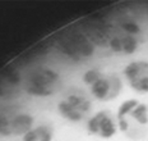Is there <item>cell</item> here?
Returning a JSON list of instances; mask_svg holds the SVG:
<instances>
[{
    "label": "cell",
    "mask_w": 148,
    "mask_h": 141,
    "mask_svg": "<svg viewBox=\"0 0 148 141\" xmlns=\"http://www.w3.org/2000/svg\"><path fill=\"white\" fill-rule=\"evenodd\" d=\"M58 109H59V113L61 115H63L65 119L70 122H81L83 118H84V115H82L81 113L75 112L72 106L68 104L65 100H61L59 103V106H58Z\"/></svg>",
    "instance_id": "9"
},
{
    "label": "cell",
    "mask_w": 148,
    "mask_h": 141,
    "mask_svg": "<svg viewBox=\"0 0 148 141\" xmlns=\"http://www.w3.org/2000/svg\"><path fill=\"white\" fill-rule=\"evenodd\" d=\"M121 79L118 75H102L91 86V93L95 99L101 102H109L115 99L121 91Z\"/></svg>",
    "instance_id": "3"
},
{
    "label": "cell",
    "mask_w": 148,
    "mask_h": 141,
    "mask_svg": "<svg viewBox=\"0 0 148 141\" xmlns=\"http://www.w3.org/2000/svg\"><path fill=\"white\" fill-rule=\"evenodd\" d=\"M125 117L132 118L138 127L147 132V128H148V108H147L146 104L139 103L128 115H125Z\"/></svg>",
    "instance_id": "7"
},
{
    "label": "cell",
    "mask_w": 148,
    "mask_h": 141,
    "mask_svg": "<svg viewBox=\"0 0 148 141\" xmlns=\"http://www.w3.org/2000/svg\"><path fill=\"white\" fill-rule=\"evenodd\" d=\"M64 100H65L75 112L81 113L84 117L88 114L89 110H91V100H89L87 97V95H84V94L70 93Z\"/></svg>",
    "instance_id": "6"
},
{
    "label": "cell",
    "mask_w": 148,
    "mask_h": 141,
    "mask_svg": "<svg viewBox=\"0 0 148 141\" xmlns=\"http://www.w3.org/2000/svg\"><path fill=\"white\" fill-rule=\"evenodd\" d=\"M121 48L124 54H133L139 46V41H138L137 36L132 35H121Z\"/></svg>",
    "instance_id": "10"
},
{
    "label": "cell",
    "mask_w": 148,
    "mask_h": 141,
    "mask_svg": "<svg viewBox=\"0 0 148 141\" xmlns=\"http://www.w3.org/2000/svg\"><path fill=\"white\" fill-rule=\"evenodd\" d=\"M101 76H102V73H101L98 69H89L83 75V81H84V84L92 86Z\"/></svg>",
    "instance_id": "13"
},
{
    "label": "cell",
    "mask_w": 148,
    "mask_h": 141,
    "mask_svg": "<svg viewBox=\"0 0 148 141\" xmlns=\"http://www.w3.org/2000/svg\"><path fill=\"white\" fill-rule=\"evenodd\" d=\"M0 133L7 136V135H10L12 133V130H10V122L8 121L4 115H0Z\"/></svg>",
    "instance_id": "14"
},
{
    "label": "cell",
    "mask_w": 148,
    "mask_h": 141,
    "mask_svg": "<svg viewBox=\"0 0 148 141\" xmlns=\"http://www.w3.org/2000/svg\"><path fill=\"white\" fill-rule=\"evenodd\" d=\"M124 76L129 86L140 94L148 93V62L134 60L124 68Z\"/></svg>",
    "instance_id": "2"
},
{
    "label": "cell",
    "mask_w": 148,
    "mask_h": 141,
    "mask_svg": "<svg viewBox=\"0 0 148 141\" xmlns=\"http://www.w3.org/2000/svg\"><path fill=\"white\" fill-rule=\"evenodd\" d=\"M112 115L106 110H101L91 117L87 122V131L91 135L98 136L101 139H111L118 130Z\"/></svg>",
    "instance_id": "4"
},
{
    "label": "cell",
    "mask_w": 148,
    "mask_h": 141,
    "mask_svg": "<svg viewBox=\"0 0 148 141\" xmlns=\"http://www.w3.org/2000/svg\"><path fill=\"white\" fill-rule=\"evenodd\" d=\"M139 104L137 99H129V100H125L124 103H121V105L119 106L118 109V114H116V118H123L125 115H128L129 113L133 110L135 106Z\"/></svg>",
    "instance_id": "12"
},
{
    "label": "cell",
    "mask_w": 148,
    "mask_h": 141,
    "mask_svg": "<svg viewBox=\"0 0 148 141\" xmlns=\"http://www.w3.org/2000/svg\"><path fill=\"white\" fill-rule=\"evenodd\" d=\"M61 50L70 57H89L93 53V45L81 33H73L61 42Z\"/></svg>",
    "instance_id": "5"
},
{
    "label": "cell",
    "mask_w": 148,
    "mask_h": 141,
    "mask_svg": "<svg viewBox=\"0 0 148 141\" xmlns=\"http://www.w3.org/2000/svg\"><path fill=\"white\" fill-rule=\"evenodd\" d=\"M121 28L126 35H132V36H138L140 33V27L135 21L126 18L121 22Z\"/></svg>",
    "instance_id": "11"
},
{
    "label": "cell",
    "mask_w": 148,
    "mask_h": 141,
    "mask_svg": "<svg viewBox=\"0 0 148 141\" xmlns=\"http://www.w3.org/2000/svg\"><path fill=\"white\" fill-rule=\"evenodd\" d=\"M32 123H33V118L31 117V115H27V114L17 115V117L10 122L12 133H15V135L23 133V135H26L28 131H31Z\"/></svg>",
    "instance_id": "8"
},
{
    "label": "cell",
    "mask_w": 148,
    "mask_h": 141,
    "mask_svg": "<svg viewBox=\"0 0 148 141\" xmlns=\"http://www.w3.org/2000/svg\"><path fill=\"white\" fill-rule=\"evenodd\" d=\"M23 141H40L38 128H36V130H31L26 135H23Z\"/></svg>",
    "instance_id": "15"
},
{
    "label": "cell",
    "mask_w": 148,
    "mask_h": 141,
    "mask_svg": "<svg viewBox=\"0 0 148 141\" xmlns=\"http://www.w3.org/2000/svg\"><path fill=\"white\" fill-rule=\"evenodd\" d=\"M59 82V75L51 69H41L35 72L29 78L27 91L36 96H49L54 93V86Z\"/></svg>",
    "instance_id": "1"
}]
</instances>
